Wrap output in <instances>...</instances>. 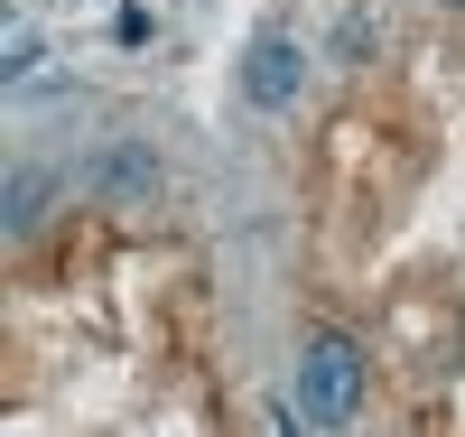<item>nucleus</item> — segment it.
Segmentation results:
<instances>
[{
    "label": "nucleus",
    "instance_id": "0eeeda50",
    "mask_svg": "<svg viewBox=\"0 0 465 437\" xmlns=\"http://www.w3.org/2000/svg\"><path fill=\"white\" fill-rule=\"evenodd\" d=\"M438 10H465V0H438Z\"/></svg>",
    "mask_w": 465,
    "mask_h": 437
},
{
    "label": "nucleus",
    "instance_id": "20e7f679",
    "mask_svg": "<svg viewBox=\"0 0 465 437\" xmlns=\"http://www.w3.org/2000/svg\"><path fill=\"white\" fill-rule=\"evenodd\" d=\"M47 168H28V158H19V168H10V186H0V223H10V243H19V233H37V214H47Z\"/></svg>",
    "mask_w": 465,
    "mask_h": 437
},
{
    "label": "nucleus",
    "instance_id": "423d86ee",
    "mask_svg": "<svg viewBox=\"0 0 465 437\" xmlns=\"http://www.w3.org/2000/svg\"><path fill=\"white\" fill-rule=\"evenodd\" d=\"M335 56H344V65L372 56V19H344V28H335Z\"/></svg>",
    "mask_w": 465,
    "mask_h": 437
},
{
    "label": "nucleus",
    "instance_id": "f03ea898",
    "mask_svg": "<svg viewBox=\"0 0 465 437\" xmlns=\"http://www.w3.org/2000/svg\"><path fill=\"white\" fill-rule=\"evenodd\" d=\"M298 84H307V47H298L289 28H261L252 56H242V103H252V112H289Z\"/></svg>",
    "mask_w": 465,
    "mask_h": 437
},
{
    "label": "nucleus",
    "instance_id": "f257e3e1",
    "mask_svg": "<svg viewBox=\"0 0 465 437\" xmlns=\"http://www.w3.org/2000/svg\"><path fill=\"white\" fill-rule=\"evenodd\" d=\"M363 344L354 335H335V326H317L298 344V410L317 419V428H354V410H363Z\"/></svg>",
    "mask_w": 465,
    "mask_h": 437
},
{
    "label": "nucleus",
    "instance_id": "39448f33",
    "mask_svg": "<svg viewBox=\"0 0 465 437\" xmlns=\"http://www.w3.org/2000/svg\"><path fill=\"white\" fill-rule=\"evenodd\" d=\"M0 74H10V84L37 74V28H28V19H10V65H0Z\"/></svg>",
    "mask_w": 465,
    "mask_h": 437
},
{
    "label": "nucleus",
    "instance_id": "7ed1b4c3",
    "mask_svg": "<svg viewBox=\"0 0 465 437\" xmlns=\"http://www.w3.org/2000/svg\"><path fill=\"white\" fill-rule=\"evenodd\" d=\"M74 186L103 195V205H149V195H159V149H149V140H103Z\"/></svg>",
    "mask_w": 465,
    "mask_h": 437
}]
</instances>
